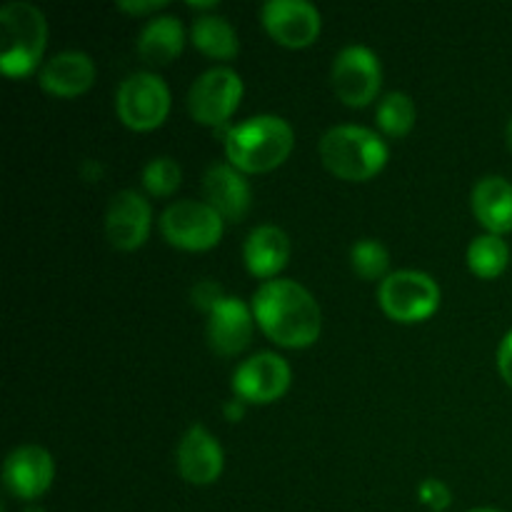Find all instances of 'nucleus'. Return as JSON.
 Segmentation results:
<instances>
[{"mask_svg":"<svg viewBox=\"0 0 512 512\" xmlns=\"http://www.w3.org/2000/svg\"><path fill=\"white\" fill-rule=\"evenodd\" d=\"M253 315L280 348H310L323 330V313L313 295L295 280H268L253 295Z\"/></svg>","mask_w":512,"mask_h":512,"instance_id":"obj_1","label":"nucleus"},{"mask_svg":"<svg viewBox=\"0 0 512 512\" xmlns=\"http://www.w3.org/2000/svg\"><path fill=\"white\" fill-rule=\"evenodd\" d=\"M295 135L278 115H255L225 133V155L240 173H268L283 165L293 150Z\"/></svg>","mask_w":512,"mask_h":512,"instance_id":"obj_2","label":"nucleus"},{"mask_svg":"<svg viewBox=\"0 0 512 512\" xmlns=\"http://www.w3.org/2000/svg\"><path fill=\"white\" fill-rule=\"evenodd\" d=\"M320 160L340 180L365 183L388 163V145L363 125H338L320 138Z\"/></svg>","mask_w":512,"mask_h":512,"instance_id":"obj_3","label":"nucleus"},{"mask_svg":"<svg viewBox=\"0 0 512 512\" xmlns=\"http://www.w3.org/2000/svg\"><path fill=\"white\" fill-rule=\"evenodd\" d=\"M0 28H3V50L0 65L10 78H25L38 68L48 40V23L43 10L33 3L15 0L0 8Z\"/></svg>","mask_w":512,"mask_h":512,"instance_id":"obj_4","label":"nucleus"},{"mask_svg":"<svg viewBox=\"0 0 512 512\" xmlns=\"http://www.w3.org/2000/svg\"><path fill=\"white\" fill-rule=\"evenodd\" d=\"M378 300L395 323H423L440 308V288L428 273L398 270L380 283Z\"/></svg>","mask_w":512,"mask_h":512,"instance_id":"obj_5","label":"nucleus"},{"mask_svg":"<svg viewBox=\"0 0 512 512\" xmlns=\"http://www.w3.org/2000/svg\"><path fill=\"white\" fill-rule=\"evenodd\" d=\"M160 230L173 248L203 253L220 243L225 220L203 200H178L163 210Z\"/></svg>","mask_w":512,"mask_h":512,"instance_id":"obj_6","label":"nucleus"},{"mask_svg":"<svg viewBox=\"0 0 512 512\" xmlns=\"http://www.w3.org/2000/svg\"><path fill=\"white\" fill-rule=\"evenodd\" d=\"M115 113L130 130H155L170 113V90L155 73H133L115 93Z\"/></svg>","mask_w":512,"mask_h":512,"instance_id":"obj_7","label":"nucleus"},{"mask_svg":"<svg viewBox=\"0 0 512 512\" xmlns=\"http://www.w3.org/2000/svg\"><path fill=\"white\" fill-rule=\"evenodd\" d=\"M243 80L233 68H210L190 85L188 110L195 123L223 128L243 100Z\"/></svg>","mask_w":512,"mask_h":512,"instance_id":"obj_8","label":"nucleus"},{"mask_svg":"<svg viewBox=\"0 0 512 512\" xmlns=\"http://www.w3.org/2000/svg\"><path fill=\"white\" fill-rule=\"evenodd\" d=\"M333 90L350 108H365L373 103L383 85V68L378 55L365 45H348L340 50L330 70Z\"/></svg>","mask_w":512,"mask_h":512,"instance_id":"obj_9","label":"nucleus"},{"mask_svg":"<svg viewBox=\"0 0 512 512\" xmlns=\"http://www.w3.org/2000/svg\"><path fill=\"white\" fill-rule=\"evenodd\" d=\"M290 365L275 353H258L240 363L233 373V393L243 403L268 405L283 398L290 388Z\"/></svg>","mask_w":512,"mask_h":512,"instance_id":"obj_10","label":"nucleus"},{"mask_svg":"<svg viewBox=\"0 0 512 512\" xmlns=\"http://www.w3.org/2000/svg\"><path fill=\"white\" fill-rule=\"evenodd\" d=\"M260 18L270 38L285 48H308L323 28L320 10L308 0H268Z\"/></svg>","mask_w":512,"mask_h":512,"instance_id":"obj_11","label":"nucleus"},{"mask_svg":"<svg viewBox=\"0 0 512 512\" xmlns=\"http://www.w3.org/2000/svg\"><path fill=\"white\" fill-rule=\"evenodd\" d=\"M153 225L150 203L135 190H120L105 210V235L118 250H138L145 245Z\"/></svg>","mask_w":512,"mask_h":512,"instance_id":"obj_12","label":"nucleus"},{"mask_svg":"<svg viewBox=\"0 0 512 512\" xmlns=\"http://www.w3.org/2000/svg\"><path fill=\"white\" fill-rule=\"evenodd\" d=\"M55 463L40 445H20L5 458L3 483L18 500H38L53 485Z\"/></svg>","mask_w":512,"mask_h":512,"instance_id":"obj_13","label":"nucleus"},{"mask_svg":"<svg viewBox=\"0 0 512 512\" xmlns=\"http://www.w3.org/2000/svg\"><path fill=\"white\" fill-rule=\"evenodd\" d=\"M253 308L233 295H223L208 313V343L223 358L243 353L253 340Z\"/></svg>","mask_w":512,"mask_h":512,"instance_id":"obj_14","label":"nucleus"},{"mask_svg":"<svg viewBox=\"0 0 512 512\" xmlns=\"http://www.w3.org/2000/svg\"><path fill=\"white\" fill-rule=\"evenodd\" d=\"M178 473L190 485H213L223 475L225 453L205 425H193L178 445Z\"/></svg>","mask_w":512,"mask_h":512,"instance_id":"obj_15","label":"nucleus"},{"mask_svg":"<svg viewBox=\"0 0 512 512\" xmlns=\"http://www.w3.org/2000/svg\"><path fill=\"white\" fill-rule=\"evenodd\" d=\"M205 203L228 223H240L248 215L253 193L245 180V173L230 163H213L203 178Z\"/></svg>","mask_w":512,"mask_h":512,"instance_id":"obj_16","label":"nucleus"},{"mask_svg":"<svg viewBox=\"0 0 512 512\" xmlns=\"http://www.w3.org/2000/svg\"><path fill=\"white\" fill-rule=\"evenodd\" d=\"M38 83L55 98H78L95 83V63L80 50H65L45 60Z\"/></svg>","mask_w":512,"mask_h":512,"instance_id":"obj_17","label":"nucleus"},{"mask_svg":"<svg viewBox=\"0 0 512 512\" xmlns=\"http://www.w3.org/2000/svg\"><path fill=\"white\" fill-rule=\"evenodd\" d=\"M290 240L285 230L278 225H260L250 230L243 245V260L250 275L260 280H275V275L288 265Z\"/></svg>","mask_w":512,"mask_h":512,"instance_id":"obj_18","label":"nucleus"},{"mask_svg":"<svg viewBox=\"0 0 512 512\" xmlns=\"http://www.w3.org/2000/svg\"><path fill=\"white\" fill-rule=\"evenodd\" d=\"M473 213L478 223L488 230L490 235L512 233V183L500 178V175H485L475 183L473 195Z\"/></svg>","mask_w":512,"mask_h":512,"instance_id":"obj_19","label":"nucleus"},{"mask_svg":"<svg viewBox=\"0 0 512 512\" xmlns=\"http://www.w3.org/2000/svg\"><path fill=\"white\" fill-rule=\"evenodd\" d=\"M185 28L173 15H153L138 35V53L148 65H168L183 53Z\"/></svg>","mask_w":512,"mask_h":512,"instance_id":"obj_20","label":"nucleus"},{"mask_svg":"<svg viewBox=\"0 0 512 512\" xmlns=\"http://www.w3.org/2000/svg\"><path fill=\"white\" fill-rule=\"evenodd\" d=\"M190 40L195 50L213 60H233L240 53V40L233 25L223 15H200L193 20Z\"/></svg>","mask_w":512,"mask_h":512,"instance_id":"obj_21","label":"nucleus"},{"mask_svg":"<svg viewBox=\"0 0 512 512\" xmlns=\"http://www.w3.org/2000/svg\"><path fill=\"white\" fill-rule=\"evenodd\" d=\"M510 263V248L500 235H478L468 248V265L473 275L493 280L505 273Z\"/></svg>","mask_w":512,"mask_h":512,"instance_id":"obj_22","label":"nucleus"},{"mask_svg":"<svg viewBox=\"0 0 512 512\" xmlns=\"http://www.w3.org/2000/svg\"><path fill=\"white\" fill-rule=\"evenodd\" d=\"M375 118H378V128L383 130L388 138H405V135L415 128L418 108H415L410 95L388 93L380 100L378 110H375Z\"/></svg>","mask_w":512,"mask_h":512,"instance_id":"obj_23","label":"nucleus"},{"mask_svg":"<svg viewBox=\"0 0 512 512\" xmlns=\"http://www.w3.org/2000/svg\"><path fill=\"white\" fill-rule=\"evenodd\" d=\"M350 265H353L358 278L385 280L388 278V268H390V253L380 240L363 238L353 245V250H350Z\"/></svg>","mask_w":512,"mask_h":512,"instance_id":"obj_24","label":"nucleus"},{"mask_svg":"<svg viewBox=\"0 0 512 512\" xmlns=\"http://www.w3.org/2000/svg\"><path fill=\"white\" fill-rule=\"evenodd\" d=\"M180 183H183V170H180L178 160L168 158V155L153 158L143 168V185L155 198H168L180 188Z\"/></svg>","mask_w":512,"mask_h":512,"instance_id":"obj_25","label":"nucleus"},{"mask_svg":"<svg viewBox=\"0 0 512 512\" xmlns=\"http://www.w3.org/2000/svg\"><path fill=\"white\" fill-rule=\"evenodd\" d=\"M418 498L420 503L428 505L433 512L448 510L450 503H453V493H450L448 485L438 478H425L418 488Z\"/></svg>","mask_w":512,"mask_h":512,"instance_id":"obj_26","label":"nucleus"},{"mask_svg":"<svg viewBox=\"0 0 512 512\" xmlns=\"http://www.w3.org/2000/svg\"><path fill=\"white\" fill-rule=\"evenodd\" d=\"M220 298H223V290H220L215 283H210V280H203V283H198L193 288L195 308L205 310V313H210Z\"/></svg>","mask_w":512,"mask_h":512,"instance_id":"obj_27","label":"nucleus"},{"mask_svg":"<svg viewBox=\"0 0 512 512\" xmlns=\"http://www.w3.org/2000/svg\"><path fill=\"white\" fill-rule=\"evenodd\" d=\"M498 370L500 375H503L505 383L512 388V330L505 335L503 343H500L498 348Z\"/></svg>","mask_w":512,"mask_h":512,"instance_id":"obj_28","label":"nucleus"},{"mask_svg":"<svg viewBox=\"0 0 512 512\" xmlns=\"http://www.w3.org/2000/svg\"><path fill=\"white\" fill-rule=\"evenodd\" d=\"M165 0H153V3H135V0H130V3H118L120 10H125V13H133V15H150V13H158V10L165 8Z\"/></svg>","mask_w":512,"mask_h":512,"instance_id":"obj_29","label":"nucleus"},{"mask_svg":"<svg viewBox=\"0 0 512 512\" xmlns=\"http://www.w3.org/2000/svg\"><path fill=\"white\" fill-rule=\"evenodd\" d=\"M223 413L230 423H238V420L243 418V400H238V398L228 400V403L223 405Z\"/></svg>","mask_w":512,"mask_h":512,"instance_id":"obj_30","label":"nucleus"},{"mask_svg":"<svg viewBox=\"0 0 512 512\" xmlns=\"http://www.w3.org/2000/svg\"><path fill=\"white\" fill-rule=\"evenodd\" d=\"M505 138H508V145H510V150H512V120L508 123V130H505Z\"/></svg>","mask_w":512,"mask_h":512,"instance_id":"obj_31","label":"nucleus"},{"mask_svg":"<svg viewBox=\"0 0 512 512\" xmlns=\"http://www.w3.org/2000/svg\"><path fill=\"white\" fill-rule=\"evenodd\" d=\"M468 512H500V510H495V508H475V510H468Z\"/></svg>","mask_w":512,"mask_h":512,"instance_id":"obj_32","label":"nucleus"},{"mask_svg":"<svg viewBox=\"0 0 512 512\" xmlns=\"http://www.w3.org/2000/svg\"><path fill=\"white\" fill-rule=\"evenodd\" d=\"M25 512H45V510L43 508H28Z\"/></svg>","mask_w":512,"mask_h":512,"instance_id":"obj_33","label":"nucleus"}]
</instances>
